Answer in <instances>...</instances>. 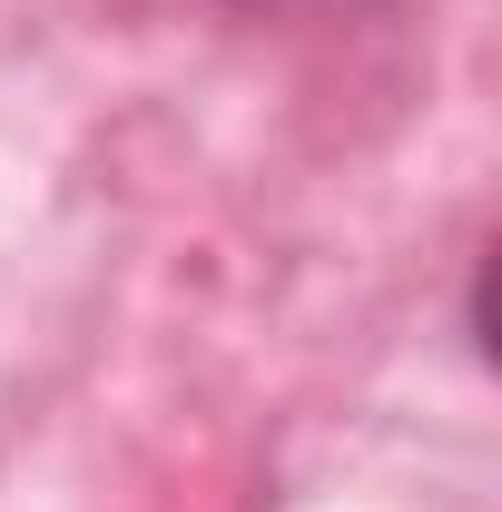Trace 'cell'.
Masks as SVG:
<instances>
[{
	"mask_svg": "<svg viewBox=\"0 0 502 512\" xmlns=\"http://www.w3.org/2000/svg\"><path fill=\"white\" fill-rule=\"evenodd\" d=\"M237 30H355V20H384L394 0H197Z\"/></svg>",
	"mask_w": 502,
	"mask_h": 512,
	"instance_id": "1",
	"label": "cell"
}]
</instances>
